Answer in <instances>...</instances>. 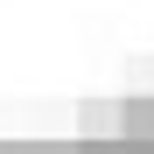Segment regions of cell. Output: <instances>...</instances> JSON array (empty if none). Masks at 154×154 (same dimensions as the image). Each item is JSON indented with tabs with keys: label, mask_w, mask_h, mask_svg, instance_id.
Returning a JSON list of instances; mask_svg holds the SVG:
<instances>
[{
	"label": "cell",
	"mask_w": 154,
	"mask_h": 154,
	"mask_svg": "<svg viewBox=\"0 0 154 154\" xmlns=\"http://www.w3.org/2000/svg\"><path fill=\"white\" fill-rule=\"evenodd\" d=\"M112 112H119V133H133V140H154V91H126Z\"/></svg>",
	"instance_id": "1"
},
{
	"label": "cell",
	"mask_w": 154,
	"mask_h": 154,
	"mask_svg": "<svg viewBox=\"0 0 154 154\" xmlns=\"http://www.w3.org/2000/svg\"><path fill=\"white\" fill-rule=\"evenodd\" d=\"M77 126H84V140H105V133H119V112H112V105H84Z\"/></svg>",
	"instance_id": "2"
}]
</instances>
